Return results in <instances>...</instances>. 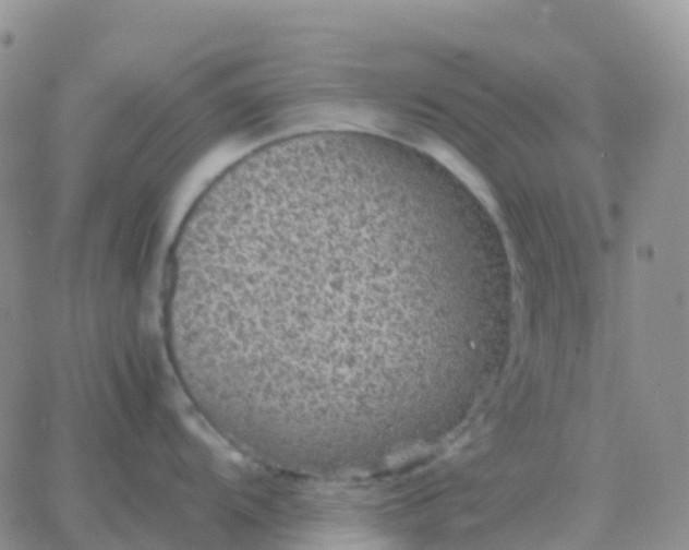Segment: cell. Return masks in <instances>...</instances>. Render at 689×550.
Wrapping results in <instances>:
<instances>
[{
	"mask_svg": "<svg viewBox=\"0 0 689 550\" xmlns=\"http://www.w3.org/2000/svg\"><path fill=\"white\" fill-rule=\"evenodd\" d=\"M435 247L428 205L385 175L281 162L230 175L196 200L168 264L191 374L265 418L384 395Z\"/></svg>",
	"mask_w": 689,
	"mask_h": 550,
	"instance_id": "1",
	"label": "cell"
}]
</instances>
